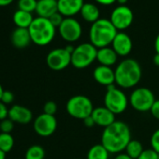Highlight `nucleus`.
<instances>
[{
  "mask_svg": "<svg viewBox=\"0 0 159 159\" xmlns=\"http://www.w3.org/2000/svg\"><path fill=\"white\" fill-rule=\"evenodd\" d=\"M93 76L95 81L103 86L109 87L115 84V72L111 66L99 65L95 68Z\"/></svg>",
  "mask_w": 159,
  "mask_h": 159,
  "instance_id": "nucleus-13",
  "label": "nucleus"
},
{
  "mask_svg": "<svg viewBox=\"0 0 159 159\" xmlns=\"http://www.w3.org/2000/svg\"><path fill=\"white\" fill-rule=\"evenodd\" d=\"M84 4V0H58V12L66 18H70L81 12Z\"/></svg>",
  "mask_w": 159,
  "mask_h": 159,
  "instance_id": "nucleus-15",
  "label": "nucleus"
},
{
  "mask_svg": "<svg viewBox=\"0 0 159 159\" xmlns=\"http://www.w3.org/2000/svg\"><path fill=\"white\" fill-rule=\"evenodd\" d=\"M14 0H0V7H6L11 5Z\"/></svg>",
  "mask_w": 159,
  "mask_h": 159,
  "instance_id": "nucleus-38",
  "label": "nucleus"
},
{
  "mask_svg": "<svg viewBox=\"0 0 159 159\" xmlns=\"http://www.w3.org/2000/svg\"><path fill=\"white\" fill-rule=\"evenodd\" d=\"M129 99L126 95L115 85L107 87V91L104 97V106L109 109L115 115L123 113L127 106Z\"/></svg>",
  "mask_w": 159,
  "mask_h": 159,
  "instance_id": "nucleus-7",
  "label": "nucleus"
},
{
  "mask_svg": "<svg viewBox=\"0 0 159 159\" xmlns=\"http://www.w3.org/2000/svg\"><path fill=\"white\" fill-rule=\"evenodd\" d=\"M36 12L39 17L49 19L52 15L58 12L56 0H39Z\"/></svg>",
  "mask_w": 159,
  "mask_h": 159,
  "instance_id": "nucleus-19",
  "label": "nucleus"
},
{
  "mask_svg": "<svg viewBox=\"0 0 159 159\" xmlns=\"http://www.w3.org/2000/svg\"><path fill=\"white\" fill-rule=\"evenodd\" d=\"M157 159H159V153H158V156H157Z\"/></svg>",
  "mask_w": 159,
  "mask_h": 159,
  "instance_id": "nucleus-45",
  "label": "nucleus"
},
{
  "mask_svg": "<svg viewBox=\"0 0 159 159\" xmlns=\"http://www.w3.org/2000/svg\"><path fill=\"white\" fill-rule=\"evenodd\" d=\"M95 1L98 2V4L109 6V5H111V4L115 3V2H116V0H95Z\"/></svg>",
  "mask_w": 159,
  "mask_h": 159,
  "instance_id": "nucleus-37",
  "label": "nucleus"
},
{
  "mask_svg": "<svg viewBox=\"0 0 159 159\" xmlns=\"http://www.w3.org/2000/svg\"><path fill=\"white\" fill-rule=\"evenodd\" d=\"M14 146V139L11 134L0 133V150L5 153L11 151Z\"/></svg>",
  "mask_w": 159,
  "mask_h": 159,
  "instance_id": "nucleus-25",
  "label": "nucleus"
},
{
  "mask_svg": "<svg viewBox=\"0 0 159 159\" xmlns=\"http://www.w3.org/2000/svg\"><path fill=\"white\" fill-rule=\"evenodd\" d=\"M125 153L132 159H138L139 155L144 151L143 146L140 141L136 139H131L125 148Z\"/></svg>",
  "mask_w": 159,
  "mask_h": 159,
  "instance_id": "nucleus-24",
  "label": "nucleus"
},
{
  "mask_svg": "<svg viewBox=\"0 0 159 159\" xmlns=\"http://www.w3.org/2000/svg\"><path fill=\"white\" fill-rule=\"evenodd\" d=\"M3 92H4V89H3L2 85H1V84H0V101H1V98H2Z\"/></svg>",
  "mask_w": 159,
  "mask_h": 159,
  "instance_id": "nucleus-44",
  "label": "nucleus"
},
{
  "mask_svg": "<svg viewBox=\"0 0 159 159\" xmlns=\"http://www.w3.org/2000/svg\"><path fill=\"white\" fill-rule=\"evenodd\" d=\"M158 153L153 149H146L142 152L138 159H157Z\"/></svg>",
  "mask_w": 159,
  "mask_h": 159,
  "instance_id": "nucleus-30",
  "label": "nucleus"
},
{
  "mask_svg": "<svg viewBox=\"0 0 159 159\" xmlns=\"http://www.w3.org/2000/svg\"><path fill=\"white\" fill-rule=\"evenodd\" d=\"M117 33L118 30L110 20L99 19L92 24L90 28V43H92L97 49L108 47L112 43Z\"/></svg>",
  "mask_w": 159,
  "mask_h": 159,
  "instance_id": "nucleus-3",
  "label": "nucleus"
},
{
  "mask_svg": "<svg viewBox=\"0 0 159 159\" xmlns=\"http://www.w3.org/2000/svg\"><path fill=\"white\" fill-rule=\"evenodd\" d=\"M91 116L94 119L96 125H99L104 128L108 127L116 121L115 114L111 112L109 109H107L105 106L95 108Z\"/></svg>",
  "mask_w": 159,
  "mask_h": 159,
  "instance_id": "nucleus-16",
  "label": "nucleus"
},
{
  "mask_svg": "<svg viewBox=\"0 0 159 159\" xmlns=\"http://www.w3.org/2000/svg\"><path fill=\"white\" fill-rule=\"evenodd\" d=\"M9 111L10 110L7 108V105L0 101V121L9 118Z\"/></svg>",
  "mask_w": 159,
  "mask_h": 159,
  "instance_id": "nucleus-34",
  "label": "nucleus"
},
{
  "mask_svg": "<svg viewBox=\"0 0 159 159\" xmlns=\"http://www.w3.org/2000/svg\"><path fill=\"white\" fill-rule=\"evenodd\" d=\"M115 84L124 89L136 86L141 79L142 70L138 61L132 58L123 60L114 69Z\"/></svg>",
  "mask_w": 159,
  "mask_h": 159,
  "instance_id": "nucleus-2",
  "label": "nucleus"
},
{
  "mask_svg": "<svg viewBox=\"0 0 159 159\" xmlns=\"http://www.w3.org/2000/svg\"><path fill=\"white\" fill-rule=\"evenodd\" d=\"M12 20H13V22L17 27L29 28L32 22L34 21V18H33L32 13L18 10L14 12Z\"/></svg>",
  "mask_w": 159,
  "mask_h": 159,
  "instance_id": "nucleus-22",
  "label": "nucleus"
},
{
  "mask_svg": "<svg viewBox=\"0 0 159 159\" xmlns=\"http://www.w3.org/2000/svg\"><path fill=\"white\" fill-rule=\"evenodd\" d=\"M13 100H14V95L12 94V92L8 91V90H4L2 98H1V102L8 105V104L12 103Z\"/></svg>",
  "mask_w": 159,
  "mask_h": 159,
  "instance_id": "nucleus-33",
  "label": "nucleus"
},
{
  "mask_svg": "<svg viewBox=\"0 0 159 159\" xmlns=\"http://www.w3.org/2000/svg\"><path fill=\"white\" fill-rule=\"evenodd\" d=\"M47 66L54 71H61L71 65V53L66 48H58L51 51L46 57Z\"/></svg>",
  "mask_w": 159,
  "mask_h": 159,
  "instance_id": "nucleus-9",
  "label": "nucleus"
},
{
  "mask_svg": "<svg viewBox=\"0 0 159 159\" xmlns=\"http://www.w3.org/2000/svg\"><path fill=\"white\" fill-rule=\"evenodd\" d=\"M59 34L62 39L67 42H75L82 36V25L74 18H65L61 25L58 27Z\"/></svg>",
  "mask_w": 159,
  "mask_h": 159,
  "instance_id": "nucleus-10",
  "label": "nucleus"
},
{
  "mask_svg": "<svg viewBox=\"0 0 159 159\" xmlns=\"http://www.w3.org/2000/svg\"><path fill=\"white\" fill-rule=\"evenodd\" d=\"M114 159H132V158L129 157L125 152V153H122V152H121V153H118Z\"/></svg>",
  "mask_w": 159,
  "mask_h": 159,
  "instance_id": "nucleus-40",
  "label": "nucleus"
},
{
  "mask_svg": "<svg viewBox=\"0 0 159 159\" xmlns=\"http://www.w3.org/2000/svg\"><path fill=\"white\" fill-rule=\"evenodd\" d=\"M128 0H116V2H118L120 4V6H125L127 3Z\"/></svg>",
  "mask_w": 159,
  "mask_h": 159,
  "instance_id": "nucleus-42",
  "label": "nucleus"
},
{
  "mask_svg": "<svg viewBox=\"0 0 159 159\" xmlns=\"http://www.w3.org/2000/svg\"><path fill=\"white\" fill-rule=\"evenodd\" d=\"M44 157L45 150L43 147L39 145H32L27 149L25 159H44Z\"/></svg>",
  "mask_w": 159,
  "mask_h": 159,
  "instance_id": "nucleus-26",
  "label": "nucleus"
},
{
  "mask_svg": "<svg viewBox=\"0 0 159 159\" xmlns=\"http://www.w3.org/2000/svg\"><path fill=\"white\" fill-rule=\"evenodd\" d=\"M76 159H79V158H76Z\"/></svg>",
  "mask_w": 159,
  "mask_h": 159,
  "instance_id": "nucleus-46",
  "label": "nucleus"
},
{
  "mask_svg": "<svg viewBox=\"0 0 159 159\" xmlns=\"http://www.w3.org/2000/svg\"><path fill=\"white\" fill-rule=\"evenodd\" d=\"M118 59V54L114 52L112 48L105 47L98 49L97 60L101 66H111L115 65Z\"/></svg>",
  "mask_w": 159,
  "mask_h": 159,
  "instance_id": "nucleus-20",
  "label": "nucleus"
},
{
  "mask_svg": "<svg viewBox=\"0 0 159 159\" xmlns=\"http://www.w3.org/2000/svg\"><path fill=\"white\" fill-rule=\"evenodd\" d=\"M83 122H84V125L86 127H88V128H91V127H93L94 125H96L95 121H94V119L92 118L91 115L88 116V117H86L85 119H84Z\"/></svg>",
  "mask_w": 159,
  "mask_h": 159,
  "instance_id": "nucleus-36",
  "label": "nucleus"
},
{
  "mask_svg": "<svg viewBox=\"0 0 159 159\" xmlns=\"http://www.w3.org/2000/svg\"><path fill=\"white\" fill-rule=\"evenodd\" d=\"M109 151L100 143L92 146L86 155V159H109Z\"/></svg>",
  "mask_w": 159,
  "mask_h": 159,
  "instance_id": "nucleus-23",
  "label": "nucleus"
},
{
  "mask_svg": "<svg viewBox=\"0 0 159 159\" xmlns=\"http://www.w3.org/2000/svg\"><path fill=\"white\" fill-rule=\"evenodd\" d=\"M28 30L32 42L39 46L50 44L55 37V27L46 18H35Z\"/></svg>",
  "mask_w": 159,
  "mask_h": 159,
  "instance_id": "nucleus-4",
  "label": "nucleus"
},
{
  "mask_svg": "<svg viewBox=\"0 0 159 159\" xmlns=\"http://www.w3.org/2000/svg\"><path fill=\"white\" fill-rule=\"evenodd\" d=\"M57 111V105L54 101H47L43 106V113L53 115Z\"/></svg>",
  "mask_w": 159,
  "mask_h": 159,
  "instance_id": "nucleus-29",
  "label": "nucleus"
},
{
  "mask_svg": "<svg viewBox=\"0 0 159 159\" xmlns=\"http://www.w3.org/2000/svg\"><path fill=\"white\" fill-rule=\"evenodd\" d=\"M134 14L133 11L126 6H118L115 8L111 14L110 21L115 26L117 30H125L133 23Z\"/></svg>",
  "mask_w": 159,
  "mask_h": 159,
  "instance_id": "nucleus-11",
  "label": "nucleus"
},
{
  "mask_svg": "<svg viewBox=\"0 0 159 159\" xmlns=\"http://www.w3.org/2000/svg\"><path fill=\"white\" fill-rule=\"evenodd\" d=\"M97 54L98 49L92 43H82L71 53V65L78 69L86 68L97 60Z\"/></svg>",
  "mask_w": 159,
  "mask_h": 159,
  "instance_id": "nucleus-5",
  "label": "nucleus"
},
{
  "mask_svg": "<svg viewBox=\"0 0 159 159\" xmlns=\"http://www.w3.org/2000/svg\"><path fill=\"white\" fill-rule=\"evenodd\" d=\"M151 145L157 153H159V129L155 130L151 137Z\"/></svg>",
  "mask_w": 159,
  "mask_h": 159,
  "instance_id": "nucleus-31",
  "label": "nucleus"
},
{
  "mask_svg": "<svg viewBox=\"0 0 159 159\" xmlns=\"http://www.w3.org/2000/svg\"><path fill=\"white\" fill-rule=\"evenodd\" d=\"M155 101L152 91L146 87L136 88L129 97V104L131 107L140 112L151 111Z\"/></svg>",
  "mask_w": 159,
  "mask_h": 159,
  "instance_id": "nucleus-8",
  "label": "nucleus"
},
{
  "mask_svg": "<svg viewBox=\"0 0 159 159\" xmlns=\"http://www.w3.org/2000/svg\"><path fill=\"white\" fill-rule=\"evenodd\" d=\"M64 19H65V18H63V15H62L60 12H56V13H54L53 15H52V16L49 18L50 22L52 23V25L55 28H56V27H59V26L61 25V24L63 23Z\"/></svg>",
  "mask_w": 159,
  "mask_h": 159,
  "instance_id": "nucleus-32",
  "label": "nucleus"
},
{
  "mask_svg": "<svg viewBox=\"0 0 159 159\" xmlns=\"http://www.w3.org/2000/svg\"><path fill=\"white\" fill-rule=\"evenodd\" d=\"M56 1H58V0H56Z\"/></svg>",
  "mask_w": 159,
  "mask_h": 159,
  "instance_id": "nucleus-47",
  "label": "nucleus"
},
{
  "mask_svg": "<svg viewBox=\"0 0 159 159\" xmlns=\"http://www.w3.org/2000/svg\"><path fill=\"white\" fill-rule=\"evenodd\" d=\"M80 13H81L84 20L86 21L87 23L94 24L99 20V9L97 5L92 3H84Z\"/></svg>",
  "mask_w": 159,
  "mask_h": 159,
  "instance_id": "nucleus-21",
  "label": "nucleus"
},
{
  "mask_svg": "<svg viewBox=\"0 0 159 159\" xmlns=\"http://www.w3.org/2000/svg\"><path fill=\"white\" fill-rule=\"evenodd\" d=\"M66 112L73 118L84 120L90 116L94 111L91 99L83 95H77L70 98L66 105Z\"/></svg>",
  "mask_w": 159,
  "mask_h": 159,
  "instance_id": "nucleus-6",
  "label": "nucleus"
},
{
  "mask_svg": "<svg viewBox=\"0 0 159 159\" xmlns=\"http://www.w3.org/2000/svg\"><path fill=\"white\" fill-rule=\"evenodd\" d=\"M154 50H155V52L159 54V34L157 35L154 40Z\"/></svg>",
  "mask_w": 159,
  "mask_h": 159,
  "instance_id": "nucleus-39",
  "label": "nucleus"
},
{
  "mask_svg": "<svg viewBox=\"0 0 159 159\" xmlns=\"http://www.w3.org/2000/svg\"><path fill=\"white\" fill-rule=\"evenodd\" d=\"M150 111L155 119L159 120V99H155Z\"/></svg>",
  "mask_w": 159,
  "mask_h": 159,
  "instance_id": "nucleus-35",
  "label": "nucleus"
},
{
  "mask_svg": "<svg viewBox=\"0 0 159 159\" xmlns=\"http://www.w3.org/2000/svg\"><path fill=\"white\" fill-rule=\"evenodd\" d=\"M130 140V128L122 121H115L113 124L104 128L101 136V144L110 153H121L122 151L125 150Z\"/></svg>",
  "mask_w": 159,
  "mask_h": 159,
  "instance_id": "nucleus-1",
  "label": "nucleus"
},
{
  "mask_svg": "<svg viewBox=\"0 0 159 159\" xmlns=\"http://www.w3.org/2000/svg\"><path fill=\"white\" fill-rule=\"evenodd\" d=\"M111 45H112V49L118 54V56L128 55L133 48L131 38L125 32H118Z\"/></svg>",
  "mask_w": 159,
  "mask_h": 159,
  "instance_id": "nucleus-14",
  "label": "nucleus"
},
{
  "mask_svg": "<svg viewBox=\"0 0 159 159\" xmlns=\"http://www.w3.org/2000/svg\"><path fill=\"white\" fill-rule=\"evenodd\" d=\"M6 158V153L0 150V159H5Z\"/></svg>",
  "mask_w": 159,
  "mask_h": 159,
  "instance_id": "nucleus-43",
  "label": "nucleus"
},
{
  "mask_svg": "<svg viewBox=\"0 0 159 159\" xmlns=\"http://www.w3.org/2000/svg\"><path fill=\"white\" fill-rule=\"evenodd\" d=\"M37 5H38L37 0H19L18 10L32 13L33 11H36Z\"/></svg>",
  "mask_w": 159,
  "mask_h": 159,
  "instance_id": "nucleus-27",
  "label": "nucleus"
},
{
  "mask_svg": "<svg viewBox=\"0 0 159 159\" xmlns=\"http://www.w3.org/2000/svg\"><path fill=\"white\" fill-rule=\"evenodd\" d=\"M11 40L12 45L17 49L26 48L31 42V37L28 28H21L17 27L11 34Z\"/></svg>",
  "mask_w": 159,
  "mask_h": 159,
  "instance_id": "nucleus-18",
  "label": "nucleus"
},
{
  "mask_svg": "<svg viewBox=\"0 0 159 159\" xmlns=\"http://www.w3.org/2000/svg\"><path fill=\"white\" fill-rule=\"evenodd\" d=\"M153 64L156 66H159V54L155 53V55L153 56Z\"/></svg>",
  "mask_w": 159,
  "mask_h": 159,
  "instance_id": "nucleus-41",
  "label": "nucleus"
},
{
  "mask_svg": "<svg viewBox=\"0 0 159 159\" xmlns=\"http://www.w3.org/2000/svg\"><path fill=\"white\" fill-rule=\"evenodd\" d=\"M13 127H14V123L10 118H7L0 123V130H1V133L11 134V132L13 130Z\"/></svg>",
  "mask_w": 159,
  "mask_h": 159,
  "instance_id": "nucleus-28",
  "label": "nucleus"
},
{
  "mask_svg": "<svg viewBox=\"0 0 159 159\" xmlns=\"http://www.w3.org/2000/svg\"><path fill=\"white\" fill-rule=\"evenodd\" d=\"M57 128V121L55 116L41 113L34 121V130L41 137L52 136Z\"/></svg>",
  "mask_w": 159,
  "mask_h": 159,
  "instance_id": "nucleus-12",
  "label": "nucleus"
},
{
  "mask_svg": "<svg viewBox=\"0 0 159 159\" xmlns=\"http://www.w3.org/2000/svg\"><path fill=\"white\" fill-rule=\"evenodd\" d=\"M9 118L13 123L25 125V124H29L32 121L33 113L28 108L25 106L14 105L9 111Z\"/></svg>",
  "mask_w": 159,
  "mask_h": 159,
  "instance_id": "nucleus-17",
  "label": "nucleus"
}]
</instances>
